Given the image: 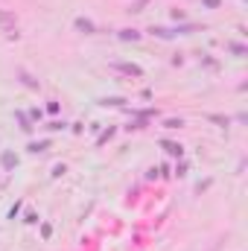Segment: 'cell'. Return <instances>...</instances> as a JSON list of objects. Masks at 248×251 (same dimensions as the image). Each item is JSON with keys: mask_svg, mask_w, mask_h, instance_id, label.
<instances>
[{"mask_svg": "<svg viewBox=\"0 0 248 251\" xmlns=\"http://www.w3.org/2000/svg\"><path fill=\"white\" fill-rule=\"evenodd\" d=\"M0 32H3L6 38H20L18 23H15V15H12V12H6V9H0Z\"/></svg>", "mask_w": 248, "mask_h": 251, "instance_id": "6da1fadb", "label": "cell"}, {"mask_svg": "<svg viewBox=\"0 0 248 251\" xmlns=\"http://www.w3.org/2000/svg\"><path fill=\"white\" fill-rule=\"evenodd\" d=\"M111 70L114 73H123V76H134V79L143 76V67L134 64V61H111Z\"/></svg>", "mask_w": 248, "mask_h": 251, "instance_id": "7a4b0ae2", "label": "cell"}, {"mask_svg": "<svg viewBox=\"0 0 248 251\" xmlns=\"http://www.w3.org/2000/svg\"><path fill=\"white\" fill-rule=\"evenodd\" d=\"M15 76H18V82H20L23 88H29V91H38V88H41V82H38L26 67H18V70H15Z\"/></svg>", "mask_w": 248, "mask_h": 251, "instance_id": "3957f363", "label": "cell"}, {"mask_svg": "<svg viewBox=\"0 0 248 251\" xmlns=\"http://www.w3.org/2000/svg\"><path fill=\"white\" fill-rule=\"evenodd\" d=\"M15 120H18V126H20V132H23V135H32V132H35V123L29 120V114H26L23 108H18V111H15Z\"/></svg>", "mask_w": 248, "mask_h": 251, "instance_id": "277c9868", "label": "cell"}, {"mask_svg": "<svg viewBox=\"0 0 248 251\" xmlns=\"http://www.w3.org/2000/svg\"><path fill=\"white\" fill-rule=\"evenodd\" d=\"M15 167H18V155H15L12 149H3V152H0V170H3V173H12Z\"/></svg>", "mask_w": 248, "mask_h": 251, "instance_id": "5b68a950", "label": "cell"}, {"mask_svg": "<svg viewBox=\"0 0 248 251\" xmlns=\"http://www.w3.org/2000/svg\"><path fill=\"white\" fill-rule=\"evenodd\" d=\"M73 29L76 32H85V35H96V23L91 18H76L73 20Z\"/></svg>", "mask_w": 248, "mask_h": 251, "instance_id": "8992f818", "label": "cell"}, {"mask_svg": "<svg viewBox=\"0 0 248 251\" xmlns=\"http://www.w3.org/2000/svg\"><path fill=\"white\" fill-rule=\"evenodd\" d=\"M161 146H164V152H167L170 158H175V161L184 158V146H181V143H175V140H161Z\"/></svg>", "mask_w": 248, "mask_h": 251, "instance_id": "52a82bcc", "label": "cell"}, {"mask_svg": "<svg viewBox=\"0 0 248 251\" xmlns=\"http://www.w3.org/2000/svg\"><path fill=\"white\" fill-rule=\"evenodd\" d=\"M126 102H129L126 97H102V99H99L102 108H126Z\"/></svg>", "mask_w": 248, "mask_h": 251, "instance_id": "ba28073f", "label": "cell"}, {"mask_svg": "<svg viewBox=\"0 0 248 251\" xmlns=\"http://www.w3.org/2000/svg\"><path fill=\"white\" fill-rule=\"evenodd\" d=\"M53 146V140L50 137H44V140H29V146H26V152H32V155H38V152H47Z\"/></svg>", "mask_w": 248, "mask_h": 251, "instance_id": "9c48e42d", "label": "cell"}, {"mask_svg": "<svg viewBox=\"0 0 248 251\" xmlns=\"http://www.w3.org/2000/svg\"><path fill=\"white\" fill-rule=\"evenodd\" d=\"M117 38H120V41H140V38H143V32H140V29H129V26H126V29H117Z\"/></svg>", "mask_w": 248, "mask_h": 251, "instance_id": "30bf717a", "label": "cell"}, {"mask_svg": "<svg viewBox=\"0 0 248 251\" xmlns=\"http://www.w3.org/2000/svg\"><path fill=\"white\" fill-rule=\"evenodd\" d=\"M225 50H228L231 56H237V58L248 56V47H246V44H240V41H228V44H225Z\"/></svg>", "mask_w": 248, "mask_h": 251, "instance_id": "8fae6325", "label": "cell"}, {"mask_svg": "<svg viewBox=\"0 0 248 251\" xmlns=\"http://www.w3.org/2000/svg\"><path fill=\"white\" fill-rule=\"evenodd\" d=\"M205 120L216 123L219 129H228V126H231V117H225V114H213V111H208V114H205Z\"/></svg>", "mask_w": 248, "mask_h": 251, "instance_id": "7c38bea8", "label": "cell"}, {"mask_svg": "<svg viewBox=\"0 0 248 251\" xmlns=\"http://www.w3.org/2000/svg\"><path fill=\"white\" fill-rule=\"evenodd\" d=\"M199 29H205V26H199V23H181L178 29H172L175 35H193V32H199Z\"/></svg>", "mask_w": 248, "mask_h": 251, "instance_id": "4fadbf2b", "label": "cell"}, {"mask_svg": "<svg viewBox=\"0 0 248 251\" xmlns=\"http://www.w3.org/2000/svg\"><path fill=\"white\" fill-rule=\"evenodd\" d=\"M149 32H152L155 38H164V41H170V38H175V32H172V29H167V26H152Z\"/></svg>", "mask_w": 248, "mask_h": 251, "instance_id": "5bb4252c", "label": "cell"}, {"mask_svg": "<svg viewBox=\"0 0 248 251\" xmlns=\"http://www.w3.org/2000/svg\"><path fill=\"white\" fill-rule=\"evenodd\" d=\"M114 135H117V129H114V126L102 129V132H99V137H96V146H105V143H108V140H111Z\"/></svg>", "mask_w": 248, "mask_h": 251, "instance_id": "9a60e30c", "label": "cell"}, {"mask_svg": "<svg viewBox=\"0 0 248 251\" xmlns=\"http://www.w3.org/2000/svg\"><path fill=\"white\" fill-rule=\"evenodd\" d=\"M149 3H152V0H134V3H129V9H126V12H129V15H140Z\"/></svg>", "mask_w": 248, "mask_h": 251, "instance_id": "2e32d148", "label": "cell"}, {"mask_svg": "<svg viewBox=\"0 0 248 251\" xmlns=\"http://www.w3.org/2000/svg\"><path fill=\"white\" fill-rule=\"evenodd\" d=\"M164 129H184V120L181 117H167L164 120Z\"/></svg>", "mask_w": 248, "mask_h": 251, "instance_id": "e0dca14e", "label": "cell"}, {"mask_svg": "<svg viewBox=\"0 0 248 251\" xmlns=\"http://www.w3.org/2000/svg\"><path fill=\"white\" fill-rule=\"evenodd\" d=\"M44 129H47V132H64V129H67V123H64V120H50Z\"/></svg>", "mask_w": 248, "mask_h": 251, "instance_id": "ac0fdd59", "label": "cell"}, {"mask_svg": "<svg viewBox=\"0 0 248 251\" xmlns=\"http://www.w3.org/2000/svg\"><path fill=\"white\" fill-rule=\"evenodd\" d=\"M202 64H205V67H210V70H216V67H219V61H216V58H210L208 53H202Z\"/></svg>", "mask_w": 248, "mask_h": 251, "instance_id": "d6986e66", "label": "cell"}, {"mask_svg": "<svg viewBox=\"0 0 248 251\" xmlns=\"http://www.w3.org/2000/svg\"><path fill=\"white\" fill-rule=\"evenodd\" d=\"M26 114H29V120H32V123H41V120H44V111H41V108H29Z\"/></svg>", "mask_w": 248, "mask_h": 251, "instance_id": "ffe728a7", "label": "cell"}, {"mask_svg": "<svg viewBox=\"0 0 248 251\" xmlns=\"http://www.w3.org/2000/svg\"><path fill=\"white\" fill-rule=\"evenodd\" d=\"M64 173H67V164H56V167H53V173H50V175H53V178H61V175H64Z\"/></svg>", "mask_w": 248, "mask_h": 251, "instance_id": "44dd1931", "label": "cell"}, {"mask_svg": "<svg viewBox=\"0 0 248 251\" xmlns=\"http://www.w3.org/2000/svg\"><path fill=\"white\" fill-rule=\"evenodd\" d=\"M172 175L184 178V175H187V164H184V161H178V164H175V170H172Z\"/></svg>", "mask_w": 248, "mask_h": 251, "instance_id": "7402d4cb", "label": "cell"}, {"mask_svg": "<svg viewBox=\"0 0 248 251\" xmlns=\"http://www.w3.org/2000/svg\"><path fill=\"white\" fill-rule=\"evenodd\" d=\"M20 208H23V202L18 199V202H15V205L9 208V219H18V213H20Z\"/></svg>", "mask_w": 248, "mask_h": 251, "instance_id": "603a6c76", "label": "cell"}, {"mask_svg": "<svg viewBox=\"0 0 248 251\" xmlns=\"http://www.w3.org/2000/svg\"><path fill=\"white\" fill-rule=\"evenodd\" d=\"M23 222H26V225H35V222H38V213H35V211H26V213H23Z\"/></svg>", "mask_w": 248, "mask_h": 251, "instance_id": "cb8c5ba5", "label": "cell"}, {"mask_svg": "<svg viewBox=\"0 0 248 251\" xmlns=\"http://www.w3.org/2000/svg\"><path fill=\"white\" fill-rule=\"evenodd\" d=\"M41 237H44V240H50V237H53V225H50V222H44V225H41Z\"/></svg>", "mask_w": 248, "mask_h": 251, "instance_id": "d4e9b609", "label": "cell"}, {"mask_svg": "<svg viewBox=\"0 0 248 251\" xmlns=\"http://www.w3.org/2000/svg\"><path fill=\"white\" fill-rule=\"evenodd\" d=\"M47 114H58V102L56 99H47Z\"/></svg>", "mask_w": 248, "mask_h": 251, "instance_id": "484cf974", "label": "cell"}, {"mask_svg": "<svg viewBox=\"0 0 248 251\" xmlns=\"http://www.w3.org/2000/svg\"><path fill=\"white\" fill-rule=\"evenodd\" d=\"M202 6H205V9H219L222 0H202Z\"/></svg>", "mask_w": 248, "mask_h": 251, "instance_id": "4316f807", "label": "cell"}, {"mask_svg": "<svg viewBox=\"0 0 248 251\" xmlns=\"http://www.w3.org/2000/svg\"><path fill=\"white\" fill-rule=\"evenodd\" d=\"M170 15H172V18H175V20H184V18H187V15H184V12H181V9H172V12H170Z\"/></svg>", "mask_w": 248, "mask_h": 251, "instance_id": "83f0119b", "label": "cell"}]
</instances>
